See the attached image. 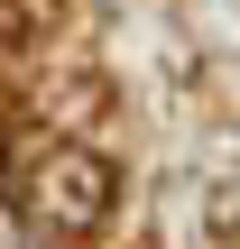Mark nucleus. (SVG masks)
<instances>
[{"label":"nucleus","instance_id":"nucleus-1","mask_svg":"<svg viewBox=\"0 0 240 249\" xmlns=\"http://www.w3.org/2000/svg\"><path fill=\"white\" fill-rule=\"evenodd\" d=\"M18 203H28L37 231H102V222H111V166H102L92 148H46V157L28 166Z\"/></svg>","mask_w":240,"mask_h":249},{"label":"nucleus","instance_id":"nucleus-2","mask_svg":"<svg viewBox=\"0 0 240 249\" xmlns=\"http://www.w3.org/2000/svg\"><path fill=\"white\" fill-rule=\"evenodd\" d=\"M65 18V0H0V46H28Z\"/></svg>","mask_w":240,"mask_h":249}]
</instances>
